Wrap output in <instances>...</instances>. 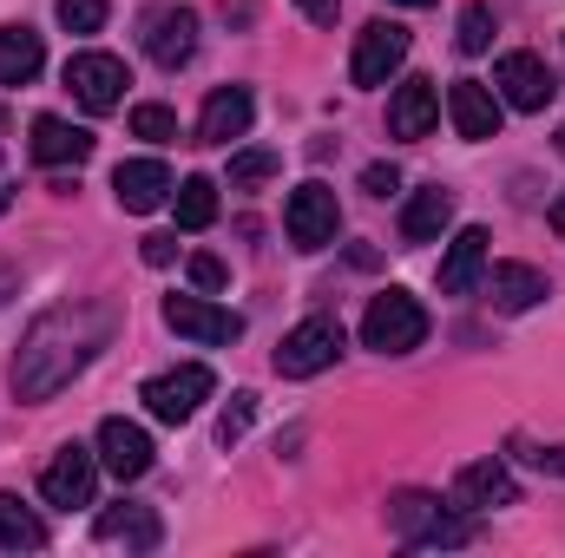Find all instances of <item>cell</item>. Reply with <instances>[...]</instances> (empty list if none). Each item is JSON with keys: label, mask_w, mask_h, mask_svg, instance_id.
<instances>
[{"label": "cell", "mask_w": 565, "mask_h": 558, "mask_svg": "<svg viewBox=\"0 0 565 558\" xmlns=\"http://www.w3.org/2000/svg\"><path fill=\"white\" fill-rule=\"evenodd\" d=\"M434 119H440V93H434V79H402L395 99H388V132H395V139H427Z\"/></svg>", "instance_id": "obj_18"}, {"label": "cell", "mask_w": 565, "mask_h": 558, "mask_svg": "<svg viewBox=\"0 0 565 558\" xmlns=\"http://www.w3.org/2000/svg\"><path fill=\"white\" fill-rule=\"evenodd\" d=\"M119 329V309L113 302H60L46 309L26 335H20V355H13V395L20 401H53Z\"/></svg>", "instance_id": "obj_1"}, {"label": "cell", "mask_w": 565, "mask_h": 558, "mask_svg": "<svg viewBox=\"0 0 565 558\" xmlns=\"http://www.w3.org/2000/svg\"><path fill=\"white\" fill-rule=\"evenodd\" d=\"M46 546V526L33 506H20L13 493H0V552H40Z\"/></svg>", "instance_id": "obj_25"}, {"label": "cell", "mask_w": 565, "mask_h": 558, "mask_svg": "<svg viewBox=\"0 0 565 558\" xmlns=\"http://www.w3.org/2000/svg\"><path fill=\"white\" fill-rule=\"evenodd\" d=\"M402 60H408V26H395V20H369V26L355 33L349 79H355V86H388V79L402 73Z\"/></svg>", "instance_id": "obj_8"}, {"label": "cell", "mask_w": 565, "mask_h": 558, "mask_svg": "<svg viewBox=\"0 0 565 558\" xmlns=\"http://www.w3.org/2000/svg\"><path fill=\"white\" fill-rule=\"evenodd\" d=\"M546 217H553V230H559V237H565V191H559V197H553V211H546Z\"/></svg>", "instance_id": "obj_37"}, {"label": "cell", "mask_w": 565, "mask_h": 558, "mask_svg": "<svg viewBox=\"0 0 565 558\" xmlns=\"http://www.w3.org/2000/svg\"><path fill=\"white\" fill-rule=\"evenodd\" d=\"M447 224H454V191L427 184V191L408 197V211H402V244H440Z\"/></svg>", "instance_id": "obj_23"}, {"label": "cell", "mask_w": 565, "mask_h": 558, "mask_svg": "<svg viewBox=\"0 0 565 558\" xmlns=\"http://www.w3.org/2000/svg\"><path fill=\"white\" fill-rule=\"evenodd\" d=\"M60 26L66 33H99L106 26V0H60Z\"/></svg>", "instance_id": "obj_30"}, {"label": "cell", "mask_w": 565, "mask_h": 558, "mask_svg": "<svg viewBox=\"0 0 565 558\" xmlns=\"http://www.w3.org/2000/svg\"><path fill=\"white\" fill-rule=\"evenodd\" d=\"M93 486H99V453H86L79 440H66V447L46 460V473H40V500L60 506V513L93 506Z\"/></svg>", "instance_id": "obj_7"}, {"label": "cell", "mask_w": 565, "mask_h": 558, "mask_svg": "<svg viewBox=\"0 0 565 558\" xmlns=\"http://www.w3.org/2000/svg\"><path fill=\"white\" fill-rule=\"evenodd\" d=\"M13 282H20V277H13V264H0V302L13 296Z\"/></svg>", "instance_id": "obj_38"}, {"label": "cell", "mask_w": 565, "mask_h": 558, "mask_svg": "<svg viewBox=\"0 0 565 558\" xmlns=\"http://www.w3.org/2000/svg\"><path fill=\"white\" fill-rule=\"evenodd\" d=\"M40 66H46L40 33H33V26H0V86H26V79H40Z\"/></svg>", "instance_id": "obj_24"}, {"label": "cell", "mask_w": 565, "mask_h": 558, "mask_svg": "<svg viewBox=\"0 0 565 558\" xmlns=\"http://www.w3.org/2000/svg\"><path fill=\"white\" fill-rule=\"evenodd\" d=\"M513 447H520L526 466H540V473H565V447H533V440H513Z\"/></svg>", "instance_id": "obj_32"}, {"label": "cell", "mask_w": 565, "mask_h": 558, "mask_svg": "<svg viewBox=\"0 0 565 558\" xmlns=\"http://www.w3.org/2000/svg\"><path fill=\"white\" fill-rule=\"evenodd\" d=\"M362 191H369V197H388V191H402V171H395V164H369V171H362Z\"/></svg>", "instance_id": "obj_33"}, {"label": "cell", "mask_w": 565, "mask_h": 558, "mask_svg": "<svg viewBox=\"0 0 565 558\" xmlns=\"http://www.w3.org/2000/svg\"><path fill=\"white\" fill-rule=\"evenodd\" d=\"M342 342H349V335H342V322H335V315H309V322H296V329L282 335V348H277V375L309 382V375L335 368Z\"/></svg>", "instance_id": "obj_4"}, {"label": "cell", "mask_w": 565, "mask_h": 558, "mask_svg": "<svg viewBox=\"0 0 565 558\" xmlns=\"http://www.w3.org/2000/svg\"><path fill=\"white\" fill-rule=\"evenodd\" d=\"M493 86H500V99H507L513 112H546V99L559 93L540 53H507V60L493 66Z\"/></svg>", "instance_id": "obj_12"}, {"label": "cell", "mask_w": 565, "mask_h": 558, "mask_svg": "<svg viewBox=\"0 0 565 558\" xmlns=\"http://www.w3.org/2000/svg\"><path fill=\"white\" fill-rule=\"evenodd\" d=\"M93 539H106V546H119V539H126V546L151 552V546L164 539V526H158V513H151V506H126V500H119V506H106V513L93 519Z\"/></svg>", "instance_id": "obj_22"}, {"label": "cell", "mask_w": 565, "mask_h": 558, "mask_svg": "<svg viewBox=\"0 0 565 558\" xmlns=\"http://www.w3.org/2000/svg\"><path fill=\"white\" fill-rule=\"evenodd\" d=\"M151 433H145L139 420H99V466L106 473H119V480H145L151 473Z\"/></svg>", "instance_id": "obj_13"}, {"label": "cell", "mask_w": 565, "mask_h": 558, "mask_svg": "<svg viewBox=\"0 0 565 558\" xmlns=\"http://www.w3.org/2000/svg\"><path fill=\"white\" fill-rule=\"evenodd\" d=\"M7 204H13V191H0V217H7Z\"/></svg>", "instance_id": "obj_39"}, {"label": "cell", "mask_w": 565, "mask_h": 558, "mask_svg": "<svg viewBox=\"0 0 565 558\" xmlns=\"http://www.w3.org/2000/svg\"><path fill=\"white\" fill-rule=\"evenodd\" d=\"M211 388H217V375H211V368H198V362H184V368H171V375H151L139 401L151 408V420L184 427V420L211 401Z\"/></svg>", "instance_id": "obj_6"}, {"label": "cell", "mask_w": 565, "mask_h": 558, "mask_svg": "<svg viewBox=\"0 0 565 558\" xmlns=\"http://www.w3.org/2000/svg\"><path fill=\"white\" fill-rule=\"evenodd\" d=\"M139 40H145V53H151V66L178 73V66H191V53H198V13H191V7H151Z\"/></svg>", "instance_id": "obj_10"}, {"label": "cell", "mask_w": 565, "mask_h": 558, "mask_svg": "<svg viewBox=\"0 0 565 558\" xmlns=\"http://www.w3.org/2000/svg\"><path fill=\"white\" fill-rule=\"evenodd\" d=\"M250 119H257V106H250V93L244 86H217L211 99H204V119H198V144H231L250 132Z\"/></svg>", "instance_id": "obj_17"}, {"label": "cell", "mask_w": 565, "mask_h": 558, "mask_svg": "<svg viewBox=\"0 0 565 558\" xmlns=\"http://www.w3.org/2000/svg\"><path fill=\"white\" fill-rule=\"evenodd\" d=\"M447 119L460 139H500V99L480 79H454L447 86Z\"/></svg>", "instance_id": "obj_16"}, {"label": "cell", "mask_w": 565, "mask_h": 558, "mask_svg": "<svg viewBox=\"0 0 565 558\" xmlns=\"http://www.w3.org/2000/svg\"><path fill=\"white\" fill-rule=\"evenodd\" d=\"M171 204H178V230H211L217 224V184L211 178H184L171 191Z\"/></svg>", "instance_id": "obj_26"}, {"label": "cell", "mask_w": 565, "mask_h": 558, "mask_svg": "<svg viewBox=\"0 0 565 558\" xmlns=\"http://www.w3.org/2000/svg\"><path fill=\"white\" fill-rule=\"evenodd\" d=\"M164 329L224 348V342L244 335V315H231V309H217V302H204V296H164Z\"/></svg>", "instance_id": "obj_11"}, {"label": "cell", "mask_w": 565, "mask_h": 558, "mask_svg": "<svg viewBox=\"0 0 565 558\" xmlns=\"http://www.w3.org/2000/svg\"><path fill=\"white\" fill-rule=\"evenodd\" d=\"M487 244H493V237H487L480 224H467V230L447 244V257H440V296H467L473 282L487 277Z\"/></svg>", "instance_id": "obj_20"}, {"label": "cell", "mask_w": 565, "mask_h": 558, "mask_svg": "<svg viewBox=\"0 0 565 558\" xmlns=\"http://www.w3.org/2000/svg\"><path fill=\"white\" fill-rule=\"evenodd\" d=\"M395 7H434V0H395Z\"/></svg>", "instance_id": "obj_40"}, {"label": "cell", "mask_w": 565, "mask_h": 558, "mask_svg": "<svg viewBox=\"0 0 565 558\" xmlns=\"http://www.w3.org/2000/svg\"><path fill=\"white\" fill-rule=\"evenodd\" d=\"M559 151H565V126H559Z\"/></svg>", "instance_id": "obj_41"}, {"label": "cell", "mask_w": 565, "mask_h": 558, "mask_svg": "<svg viewBox=\"0 0 565 558\" xmlns=\"http://www.w3.org/2000/svg\"><path fill=\"white\" fill-rule=\"evenodd\" d=\"M540 296H546V277H540L533 264H493V270H487V302H493L500 315H526Z\"/></svg>", "instance_id": "obj_21"}, {"label": "cell", "mask_w": 565, "mask_h": 558, "mask_svg": "<svg viewBox=\"0 0 565 558\" xmlns=\"http://www.w3.org/2000/svg\"><path fill=\"white\" fill-rule=\"evenodd\" d=\"M33 158L40 164H53V171H79L86 158H93V132L86 126H66V119H53V112H40L33 119Z\"/></svg>", "instance_id": "obj_19"}, {"label": "cell", "mask_w": 565, "mask_h": 558, "mask_svg": "<svg viewBox=\"0 0 565 558\" xmlns=\"http://www.w3.org/2000/svg\"><path fill=\"white\" fill-rule=\"evenodd\" d=\"M454 46H460V53H487V46H493V7H487V0L460 7V33H454Z\"/></svg>", "instance_id": "obj_28"}, {"label": "cell", "mask_w": 565, "mask_h": 558, "mask_svg": "<svg viewBox=\"0 0 565 558\" xmlns=\"http://www.w3.org/2000/svg\"><path fill=\"white\" fill-rule=\"evenodd\" d=\"M139 257L151 264V270H164V264L178 257V237H164V230H158V237H145V250H139Z\"/></svg>", "instance_id": "obj_35"}, {"label": "cell", "mask_w": 565, "mask_h": 558, "mask_svg": "<svg viewBox=\"0 0 565 558\" xmlns=\"http://www.w3.org/2000/svg\"><path fill=\"white\" fill-rule=\"evenodd\" d=\"M191 282H198V289H224V264H217L211 250H198V257H191Z\"/></svg>", "instance_id": "obj_34"}, {"label": "cell", "mask_w": 565, "mask_h": 558, "mask_svg": "<svg viewBox=\"0 0 565 558\" xmlns=\"http://www.w3.org/2000/svg\"><path fill=\"white\" fill-rule=\"evenodd\" d=\"M66 86H73V99H79L86 112H119L132 73H126V60H113V53H73V60H66Z\"/></svg>", "instance_id": "obj_9"}, {"label": "cell", "mask_w": 565, "mask_h": 558, "mask_svg": "<svg viewBox=\"0 0 565 558\" xmlns=\"http://www.w3.org/2000/svg\"><path fill=\"white\" fill-rule=\"evenodd\" d=\"M296 7H302L316 26H335V13H342V0H296Z\"/></svg>", "instance_id": "obj_36"}, {"label": "cell", "mask_w": 565, "mask_h": 558, "mask_svg": "<svg viewBox=\"0 0 565 558\" xmlns=\"http://www.w3.org/2000/svg\"><path fill=\"white\" fill-rule=\"evenodd\" d=\"M132 132L151 139V144H171V139H178V119H171L164 106H132Z\"/></svg>", "instance_id": "obj_31"}, {"label": "cell", "mask_w": 565, "mask_h": 558, "mask_svg": "<svg viewBox=\"0 0 565 558\" xmlns=\"http://www.w3.org/2000/svg\"><path fill=\"white\" fill-rule=\"evenodd\" d=\"M362 342H369L375 355H408V348H422L427 342V309L408 289H382V296L369 302V315H362Z\"/></svg>", "instance_id": "obj_3"}, {"label": "cell", "mask_w": 565, "mask_h": 558, "mask_svg": "<svg viewBox=\"0 0 565 558\" xmlns=\"http://www.w3.org/2000/svg\"><path fill=\"white\" fill-rule=\"evenodd\" d=\"M513 500H520V480L507 473V460H467L460 480H454V506H467V513L513 506Z\"/></svg>", "instance_id": "obj_14"}, {"label": "cell", "mask_w": 565, "mask_h": 558, "mask_svg": "<svg viewBox=\"0 0 565 558\" xmlns=\"http://www.w3.org/2000/svg\"><path fill=\"white\" fill-rule=\"evenodd\" d=\"M282 171L277 151H264V144H250V151H237L231 158V191H257V184H270Z\"/></svg>", "instance_id": "obj_27"}, {"label": "cell", "mask_w": 565, "mask_h": 558, "mask_svg": "<svg viewBox=\"0 0 565 558\" xmlns=\"http://www.w3.org/2000/svg\"><path fill=\"white\" fill-rule=\"evenodd\" d=\"M282 230H289L296 250H322V244H335V230H342V204H335V191H329L322 178L296 184L289 204H282Z\"/></svg>", "instance_id": "obj_5"}, {"label": "cell", "mask_w": 565, "mask_h": 558, "mask_svg": "<svg viewBox=\"0 0 565 558\" xmlns=\"http://www.w3.org/2000/svg\"><path fill=\"white\" fill-rule=\"evenodd\" d=\"M388 533L402 546H467L473 539V526L454 506H440L434 493H395L388 500Z\"/></svg>", "instance_id": "obj_2"}, {"label": "cell", "mask_w": 565, "mask_h": 558, "mask_svg": "<svg viewBox=\"0 0 565 558\" xmlns=\"http://www.w3.org/2000/svg\"><path fill=\"white\" fill-rule=\"evenodd\" d=\"M250 415H257V395L244 388V395H231V408H224V420H217V440L224 447H237L244 433H250Z\"/></svg>", "instance_id": "obj_29"}, {"label": "cell", "mask_w": 565, "mask_h": 558, "mask_svg": "<svg viewBox=\"0 0 565 558\" xmlns=\"http://www.w3.org/2000/svg\"><path fill=\"white\" fill-rule=\"evenodd\" d=\"M113 191H119V211L145 217V211H158L178 184H171V171H164L158 158H126V164L113 171Z\"/></svg>", "instance_id": "obj_15"}]
</instances>
